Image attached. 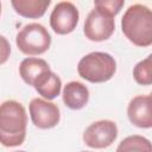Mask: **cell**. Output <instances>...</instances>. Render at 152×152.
Here are the masks:
<instances>
[{
  "mask_svg": "<svg viewBox=\"0 0 152 152\" xmlns=\"http://www.w3.org/2000/svg\"><path fill=\"white\" fill-rule=\"evenodd\" d=\"M115 30V19L113 15L94 7L84 21L83 33L91 42H103L110 38Z\"/></svg>",
  "mask_w": 152,
  "mask_h": 152,
  "instance_id": "cell-5",
  "label": "cell"
},
{
  "mask_svg": "<svg viewBox=\"0 0 152 152\" xmlns=\"http://www.w3.org/2000/svg\"><path fill=\"white\" fill-rule=\"evenodd\" d=\"M118 138V126L112 120H99L90 124L83 133V142L91 148L109 147Z\"/></svg>",
  "mask_w": 152,
  "mask_h": 152,
  "instance_id": "cell-6",
  "label": "cell"
},
{
  "mask_svg": "<svg viewBox=\"0 0 152 152\" xmlns=\"http://www.w3.org/2000/svg\"><path fill=\"white\" fill-rule=\"evenodd\" d=\"M78 19L77 7L70 1H61L50 14V26L57 34H69L76 28Z\"/></svg>",
  "mask_w": 152,
  "mask_h": 152,
  "instance_id": "cell-7",
  "label": "cell"
},
{
  "mask_svg": "<svg viewBox=\"0 0 152 152\" xmlns=\"http://www.w3.org/2000/svg\"><path fill=\"white\" fill-rule=\"evenodd\" d=\"M81 152H89V151H81Z\"/></svg>",
  "mask_w": 152,
  "mask_h": 152,
  "instance_id": "cell-20",
  "label": "cell"
},
{
  "mask_svg": "<svg viewBox=\"0 0 152 152\" xmlns=\"http://www.w3.org/2000/svg\"><path fill=\"white\" fill-rule=\"evenodd\" d=\"M116 71L114 57L107 52L94 51L83 56L77 64L78 75L91 83H103L109 81Z\"/></svg>",
  "mask_w": 152,
  "mask_h": 152,
  "instance_id": "cell-3",
  "label": "cell"
},
{
  "mask_svg": "<svg viewBox=\"0 0 152 152\" xmlns=\"http://www.w3.org/2000/svg\"><path fill=\"white\" fill-rule=\"evenodd\" d=\"M18 49L27 56H38L46 52L51 45L49 31L38 23L25 25L15 37Z\"/></svg>",
  "mask_w": 152,
  "mask_h": 152,
  "instance_id": "cell-4",
  "label": "cell"
},
{
  "mask_svg": "<svg viewBox=\"0 0 152 152\" xmlns=\"http://www.w3.org/2000/svg\"><path fill=\"white\" fill-rule=\"evenodd\" d=\"M11 55V44L4 36L0 34V65L6 63Z\"/></svg>",
  "mask_w": 152,
  "mask_h": 152,
  "instance_id": "cell-17",
  "label": "cell"
},
{
  "mask_svg": "<svg viewBox=\"0 0 152 152\" xmlns=\"http://www.w3.org/2000/svg\"><path fill=\"white\" fill-rule=\"evenodd\" d=\"M64 104L74 110L82 109L89 101V90L86 84L78 81H71L64 86L63 89Z\"/></svg>",
  "mask_w": 152,
  "mask_h": 152,
  "instance_id": "cell-10",
  "label": "cell"
},
{
  "mask_svg": "<svg viewBox=\"0 0 152 152\" xmlns=\"http://www.w3.org/2000/svg\"><path fill=\"white\" fill-rule=\"evenodd\" d=\"M125 37L137 46L147 48L152 44V12L141 4L129 6L121 19Z\"/></svg>",
  "mask_w": 152,
  "mask_h": 152,
  "instance_id": "cell-2",
  "label": "cell"
},
{
  "mask_svg": "<svg viewBox=\"0 0 152 152\" xmlns=\"http://www.w3.org/2000/svg\"><path fill=\"white\" fill-rule=\"evenodd\" d=\"M0 13H1V4H0Z\"/></svg>",
  "mask_w": 152,
  "mask_h": 152,
  "instance_id": "cell-19",
  "label": "cell"
},
{
  "mask_svg": "<svg viewBox=\"0 0 152 152\" xmlns=\"http://www.w3.org/2000/svg\"><path fill=\"white\" fill-rule=\"evenodd\" d=\"M116 152H152L151 141L142 135H128L116 147Z\"/></svg>",
  "mask_w": 152,
  "mask_h": 152,
  "instance_id": "cell-14",
  "label": "cell"
},
{
  "mask_svg": "<svg viewBox=\"0 0 152 152\" xmlns=\"http://www.w3.org/2000/svg\"><path fill=\"white\" fill-rule=\"evenodd\" d=\"M27 114L25 107L15 101L7 100L0 104V144L15 147L26 138Z\"/></svg>",
  "mask_w": 152,
  "mask_h": 152,
  "instance_id": "cell-1",
  "label": "cell"
},
{
  "mask_svg": "<svg viewBox=\"0 0 152 152\" xmlns=\"http://www.w3.org/2000/svg\"><path fill=\"white\" fill-rule=\"evenodd\" d=\"M50 0H12L11 5L14 11L24 17L30 19H38L43 17L50 6Z\"/></svg>",
  "mask_w": 152,
  "mask_h": 152,
  "instance_id": "cell-13",
  "label": "cell"
},
{
  "mask_svg": "<svg viewBox=\"0 0 152 152\" xmlns=\"http://www.w3.org/2000/svg\"><path fill=\"white\" fill-rule=\"evenodd\" d=\"M51 70L48 62L43 58H36V57H27L21 61L19 65V75L23 78V81L32 86L34 82L46 71Z\"/></svg>",
  "mask_w": 152,
  "mask_h": 152,
  "instance_id": "cell-11",
  "label": "cell"
},
{
  "mask_svg": "<svg viewBox=\"0 0 152 152\" xmlns=\"http://www.w3.org/2000/svg\"><path fill=\"white\" fill-rule=\"evenodd\" d=\"M129 121L139 128L152 127V99L151 95H138L133 97L127 107Z\"/></svg>",
  "mask_w": 152,
  "mask_h": 152,
  "instance_id": "cell-9",
  "label": "cell"
},
{
  "mask_svg": "<svg viewBox=\"0 0 152 152\" xmlns=\"http://www.w3.org/2000/svg\"><path fill=\"white\" fill-rule=\"evenodd\" d=\"M33 88L37 90L39 95L44 97V100H53L56 99L62 88L61 78L51 70L44 72L33 84Z\"/></svg>",
  "mask_w": 152,
  "mask_h": 152,
  "instance_id": "cell-12",
  "label": "cell"
},
{
  "mask_svg": "<svg viewBox=\"0 0 152 152\" xmlns=\"http://www.w3.org/2000/svg\"><path fill=\"white\" fill-rule=\"evenodd\" d=\"M125 1L124 0H95L94 1V7L115 17L121 8L124 7Z\"/></svg>",
  "mask_w": 152,
  "mask_h": 152,
  "instance_id": "cell-16",
  "label": "cell"
},
{
  "mask_svg": "<svg viewBox=\"0 0 152 152\" xmlns=\"http://www.w3.org/2000/svg\"><path fill=\"white\" fill-rule=\"evenodd\" d=\"M133 77L141 86L152 84V56L148 55L145 59L138 62L133 68Z\"/></svg>",
  "mask_w": 152,
  "mask_h": 152,
  "instance_id": "cell-15",
  "label": "cell"
},
{
  "mask_svg": "<svg viewBox=\"0 0 152 152\" xmlns=\"http://www.w3.org/2000/svg\"><path fill=\"white\" fill-rule=\"evenodd\" d=\"M28 110L33 125L40 129L53 128L61 120L58 106L44 99H32L28 104Z\"/></svg>",
  "mask_w": 152,
  "mask_h": 152,
  "instance_id": "cell-8",
  "label": "cell"
},
{
  "mask_svg": "<svg viewBox=\"0 0 152 152\" xmlns=\"http://www.w3.org/2000/svg\"><path fill=\"white\" fill-rule=\"evenodd\" d=\"M14 152H25V151H14Z\"/></svg>",
  "mask_w": 152,
  "mask_h": 152,
  "instance_id": "cell-18",
  "label": "cell"
}]
</instances>
